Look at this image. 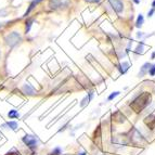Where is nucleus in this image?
Masks as SVG:
<instances>
[{
	"instance_id": "1",
	"label": "nucleus",
	"mask_w": 155,
	"mask_h": 155,
	"mask_svg": "<svg viewBox=\"0 0 155 155\" xmlns=\"http://www.w3.org/2000/svg\"><path fill=\"white\" fill-rule=\"evenodd\" d=\"M151 100H152V98H151L150 93L142 92L141 94H139L137 98H134V100H132V102L130 103V107H132V110H134V112L140 113V112H142L147 105H150Z\"/></svg>"
},
{
	"instance_id": "2",
	"label": "nucleus",
	"mask_w": 155,
	"mask_h": 155,
	"mask_svg": "<svg viewBox=\"0 0 155 155\" xmlns=\"http://www.w3.org/2000/svg\"><path fill=\"white\" fill-rule=\"evenodd\" d=\"M5 41L9 47L13 48V47L18 46V45L22 41V36L18 33V31H12V33L8 34V35L5 36Z\"/></svg>"
},
{
	"instance_id": "3",
	"label": "nucleus",
	"mask_w": 155,
	"mask_h": 155,
	"mask_svg": "<svg viewBox=\"0 0 155 155\" xmlns=\"http://www.w3.org/2000/svg\"><path fill=\"white\" fill-rule=\"evenodd\" d=\"M22 141L24 142V144L27 147H29L31 150H35L38 145V139H37L35 136H31V134H25L23 138H22Z\"/></svg>"
},
{
	"instance_id": "4",
	"label": "nucleus",
	"mask_w": 155,
	"mask_h": 155,
	"mask_svg": "<svg viewBox=\"0 0 155 155\" xmlns=\"http://www.w3.org/2000/svg\"><path fill=\"white\" fill-rule=\"evenodd\" d=\"M71 5V0H50L49 7L53 10L65 9Z\"/></svg>"
},
{
	"instance_id": "5",
	"label": "nucleus",
	"mask_w": 155,
	"mask_h": 155,
	"mask_svg": "<svg viewBox=\"0 0 155 155\" xmlns=\"http://www.w3.org/2000/svg\"><path fill=\"white\" fill-rule=\"evenodd\" d=\"M107 2L110 3L111 8L118 14H120L124 11V2L122 0H107Z\"/></svg>"
},
{
	"instance_id": "6",
	"label": "nucleus",
	"mask_w": 155,
	"mask_h": 155,
	"mask_svg": "<svg viewBox=\"0 0 155 155\" xmlns=\"http://www.w3.org/2000/svg\"><path fill=\"white\" fill-rule=\"evenodd\" d=\"M144 123L150 129H154L155 128V110L150 114V115H147L144 119Z\"/></svg>"
},
{
	"instance_id": "7",
	"label": "nucleus",
	"mask_w": 155,
	"mask_h": 155,
	"mask_svg": "<svg viewBox=\"0 0 155 155\" xmlns=\"http://www.w3.org/2000/svg\"><path fill=\"white\" fill-rule=\"evenodd\" d=\"M151 66H152V64H151V63H149V62L144 63V64L142 65V67L140 68L138 76H139V77H143V76H145L147 73H149V71H150Z\"/></svg>"
},
{
	"instance_id": "8",
	"label": "nucleus",
	"mask_w": 155,
	"mask_h": 155,
	"mask_svg": "<svg viewBox=\"0 0 155 155\" xmlns=\"http://www.w3.org/2000/svg\"><path fill=\"white\" fill-rule=\"evenodd\" d=\"M23 91L25 94H29V96H34V94H36V89L34 88L33 86H31L29 84H25L23 86Z\"/></svg>"
},
{
	"instance_id": "9",
	"label": "nucleus",
	"mask_w": 155,
	"mask_h": 155,
	"mask_svg": "<svg viewBox=\"0 0 155 155\" xmlns=\"http://www.w3.org/2000/svg\"><path fill=\"white\" fill-rule=\"evenodd\" d=\"M1 127H2V128H8V129L16 130L18 126V123H16V122H13V120H11V122L5 123V124H3Z\"/></svg>"
},
{
	"instance_id": "10",
	"label": "nucleus",
	"mask_w": 155,
	"mask_h": 155,
	"mask_svg": "<svg viewBox=\"0 0 155 155\" xmlns=\"http://www.w3.org/2000/svg\"><path fill=\"white\" fill-rule=\"evenodd\" d=\"M93 98V92H89L88 96H86L85 98L83 99V101H81V103H80V106L81 107H84L85 105H87V104H89V102H90L91 100H92Z\"/></svg>"
},
{
	"instance_id": "11",
	"label": "nucleus",
	"mask_w": 155,
	"mask_h": 155,
	"mask_svg": "<svg viewBox=\"0 0 155 155\" xmlns=\"http://www.w3.org/2000/svg\"><path fill=\"white\" fill-rule=\"evenodd\" d=\"M117 68L119 70L120 74H125L127 71L129 70V63H128V62H123L122 64L118 65V67H117Z\"/></svg>"
},
{
	"instance_id": "12",
	"label": "nucleus",
	"mask_w": 155,
	"mask_h": 155,
	"mask_svg": "<svg viewBox=\"0 0 155 155\" xmlns=\"http://www.w3.org/2000/svg\"><path fill=\"white\" fill-rule=\"evenodd\" d=\"M143 23H144V18H143L142 14H139L137 18V21H136V27L137 28H141Z\"/></svg>"
},
{
	"instance_id": "13",
	"label": "nucleus",
	"mask_w": 155,
	"mask_h": 155,
	"mask_svg": "<svg viewBox=\"0 0 155 155\" xmlns=\"http://www.w3.org/2000/svg\"><path fill=\"white\" fill-rule=\"evenodd\" d=\"M8 116H9V118H11V119H15L20 117V113H18V111H16V110H11V111H9Z\"/></svg>"
},
{
	"instance_id": "14",
	"label": "nucleus",
	"mask_w": 155,
	"mask_h": 155,
	"mask_svg": "<svg viewBox=\"0 0 155 155\" xmlns=\"http://www.w3.org/2000/svg\"><path fill=\"white\" fill-rule=\"evenodd\" d=\"M33 22H34V20L33 18H29V20H27L26 21V26H25V33L26 34H28L29 33V31H31V25H33Z\"/></svg>"
},
{
	"instance_id": "15",
	"label": "nucleus",
	"mask_w": 155,
	"mask_h": 155,
	"mask_svg": "<svg viewBox=\"0 0 155 155\" xmlns=\"http://www.w3.org/2000/svg\"><path fill=\"white\" fill-rule=\"evenodd\" d=\"M119 91H114V92H112L111 94H110L109 97H107V100L109 101H112V100H114V99L116 98L117 96H119Z\"/></svg>"
},
{
	"instance_id": "16",
	"label": "nucleus",
	"mask_w": 155,
	"mask_h": 155,
	"mask_svg": "<svg viewBox=\"0 0 155 155\" xmlns=\"http://www.w3.org/2000/svg\"><path fill=\"white\" fill-rule=\"evenodd\" d=\"M143 46H144V45H143V42H140L139 44V46L137 47V49H136V53H137V54H139V53H142V50H143Z\"/></svg>"
},
{
	"instance_id": "17",
	"label": "nucleus",
	"mask_w": 155,
	"mask_h": 155,
	"mask_svg": "<svg viewBox=\"0 0 155 155\" xmlns=\"http://www.w3.org/2000/svg\"><path fill=\"white\" fill-rule=\"evenodd\" d=\"M60 154H62L61 147H55L54 150L52 151V155H60Z\"/></svg>"
},
{
	"instance_id": "18",
	"label": "nucleus",
	"mask_w": 155,
	"mask_h": 155,
	"mask_svg": "<svg viewBox=\"0 0 155 155\" xmlns=\"http://www.w3.org/2000/svg\"><path fill=\"white\" fill-rule=\"evenodd\" d=\"M149 74H150L151 76H154L155 75V64L151 66L150 71H149Z\"/></svg>"
},
{
	"instance_id": "19",
	"label": "nucleus",
	"mask_w": 155,
	"mask_h": 155,
	"mask_svg": "<svg viewBox=\"0 0 155 155\" xmlns=\"http://www.w3.org/2000/svg\"><path fill=\"white\" fill-rule=\"evenodd\" d=\"M154 13H155V9H153V8H152L150 11H149V12H147V18H152Z\"/></svg>"
},
{
	"instance_id": "20",
	"label": "nucleus",
	"mask_w": 155,
	"mask_h": 155,
	"mask_svg": "<svg viewBox=\"0 0 155 155\" xmlns=\"http://www.w3.org/2000/svg\"><path fill=\"white\" fill-rule=\"evenodd\" d=\"M0 16H7V9L0 10Z\"/></svg>"
},
{
	"instance_id": "21",
	"label": "nucleus",
	"mask_w": 155,
	"mask_h": 155,
	"mask_svg": "<svg viewBox=\"0 0 155 155\" xmlns=\"http://www.w3.org/2000/svg\"><path fill=\"white\" fill-rule=\"evenodd\" d=\"M85 1L88 3H99L101 0H85Z\"/></svg>"
},
{
	"instance_id": "22",
	"label": "nucleus",
	"mask_w": 155,
	"mask_h": 155,
	"mask_svg": "<svg viewBox=\"0 0 155 155\" xmlns=\"http://www.w3.org/2000/svg\"><path fill=\"white\" fill-rule=\"evenodd\" d=\"M41 1H42V0H33V2L34 3H35V5H38V3H40V2H41Z\"/></svg>"
},
{
	"instance_id": "23",
	"label": "nucleus",
	"mask_w": 155,
	"mask_h": 155,
	"mask_svg": "<svg viewBox=\"0 0 155 155\" xmlns=\"http://www.w3.org/2000/svg\"><path fill=\"white\" fill-rule=\"evenodd\" d=\"M140 1H141V0H134V2L136 3V5H139Z\"/></svg>"
},
{
	"instance_id": "24",
	"label": "nucleus",
	"mask_w": 155,
	"mask_h": 155,
	"mask_svg": "<svg viewBox=\"0 0 155 155\" xmlns=\"http://www.w3.org/2000/svg\"><path fill=\"white\" fill-rule=\"evenodd\" d=\"M152 5L153 9H155V0H153V1H152V5Z\"/></svg>"
},
{
	"instance_id": "25",
	"label": "nucleus",
	"mask_w": 155,
	"mask_h": 155,
	"mask_svg": "<svg viewBox=\"0 0 155 155\" xmlns=\"http://www.w3.org/2000/svg\"><path fill=\"white\" fill-rule=\"evenodd\" d=\"M77 155H87V154H86V152H81V153H78Z\"/></svg>"
},
{
	"instance_id": "26",
	"label": "nucleus",
	"mask_w": 155,
	"mask_h": 155,
	"mask_svg": "<svg viewBox=\"0 0 155 155\" xmlns=\"http://www.w3.org/2000/svg\"><path fill=\"white\" fill-rule=\"evenodd\" d=\"M0 27H2V23H0Z\"/></svg>"
},
{
	"instance_id": "27",
	"label": "nucleus",
	"mask_w": 155,
	"mask_h": 155,
	"mask_svg": "<svg viewBox=\"0 0 155 155\" xmlns=\"http://www.w3.org/2000/svg\"><path fill=\"white\" fill-rule=\"evenodd\" d=\"M0 57H1V52H0Z\"/></svg>"
}]
</instances>
